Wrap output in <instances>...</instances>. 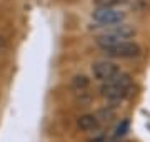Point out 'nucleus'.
<instances>
[{
    "mask_svg": "<svg viewBox=\"0 0 150 142\" xmlns=\"http://www.w3.org/2000/svg\"><path fill=\"white\" fill-rule=\"evenodd\" d=\"M2 45H4V38L0 37V47H2Z\"/></svg>",
    "mask_w": 150,
    "mask_h": 142,
    "instance_id": "10",
    "label": "nucleus"
},
{
    "mask_svg": "<svg viewBox=\"0 0 150 142\" xmlns=\"http://www.w3.org/2000/svg\"><path fill=\"white\" fill-rule=\"evenodd\" d=\"M77 127L83 132H95L100 129V119L93 114H83L77 119Z\"/></svg>",
    "mask_w": 150,
    "mask_h": 142,
    "instance_id": "6",
    "label": "nucleus"
},
{
    "mask_svg": "<svg viewBox=\"0 0 150 142\" xmlns=\"http://www.w3.org/2000/svg\"><path fill=\"white\" fill-rule=\"evenodd\" d=\"M120 67L112 60H98L92 65V75L100 82H108L120 74Z\"/></svg>",
    "mask_w": 150,
    "mask_h": 142,
    "instance_id": "4",
    "label": "nucleus"
},
{
    "mask_svg": "<svg viewBox=\"0 0 150 142\" xmlns=\"http://www.w3.org/2000/svg\"><path fill=\"white\" fill-rule=\"evenodd\" d=\"M103 52L107 55H110V57H115V59H134V57L140 55L142 49H140L139 44H135L132 40H125V42H120V44L108 47Z\"/></svg>",
    "mask_w": 150,
    "mask_h": 142,
    "instance_id": "3",
    "label": "nucleus"
},
{
    "mask_svg": "<svg viewBox=\"0 0 150 142\" xmlns=\"http://www.w3.org/2000/svg\"><path fill=\"white\" fill-rule=\"evenodd\" d=\"M123 0H93L97 9H115L118 4H122Z\"/></svg>",
    "mask_w": 150,
    "mask_h": 142,
    "instance_id": "7",
    "label": "nucleus"
},
{
    "mask_svg": "<svg viewBox=\"0 0 150 142\" xmlns=\"http://www.w3.org/2000/svg\"><path fill=\"white\" fill-rule=\"evenodd\" d=\"M93 20L98 22L102 27L108 25H118L125 20V12L118 10V9H95L93 10Z\"/></svg>",
    "mask_w": 150,
    "mask_h": 142,
    "instance_id": "5",
    "label": "nucleus"
},
{
    "mask_svg": "<svg viewBox=\"0 0 150 142\" xmlns=\"http://www.w3.org/2000/svg\"><path fill=\"white\" fill-rule=\"evenodd\" d=\"M129 127H130V120L129 119H123L120 124L117 126V129H115V137H123L127 132H129Z\"/></svg>",
    "mask_w": 150,
    "mask_h": 142,
    "instance_id": "8",
    "label": "nucleus"
},
{
    "mask_svg": "<svg viewBox=\"0 0 150 142\" xmlns=\"http://www.w3.org/2000/svg\"><path fill=\"white\" fill-rule=\"evenodd\" d=\"M87 85H88V79H87L85 75H77L74 79V87L79 89V90H82V89H85Z\"/></svg>",
    "mask_w": 150,
    "mask_h": 142,
    "instance_id": "9",
    "label": "nucleus"
},
{
    "mask_svg": "<svg viewBox=\"0 0 150 142\" xmlns=\"http://www.w3.org/2000/svg\"><path fill=\"white\" fill-rule=\"evenodd\" d=\"M135 30L129 25H112V27L105 30L103 33H100L98 37L95 38L97 45L100 47L102 50L108 49V47H112L115 44H120V42H125V40H129L130 37H134Z\"/></svg>",
    "mask_w": 150,
    "mask_h": 142,
    "instance_id": "2",
    "label": "nucleus"
},
{
    "mask_svg": "<svg viewBox=\"0 0 150 142\" xmlns=\"http://www.w3.org/2000/svg\"><path fill=\"white\" fill-rule=\"evenodd\" d=\"M130 90H132V77L123 72L100 85V95L108 102H120L129 95Z\"/></svg>",
    "mask_w": 150,
    "mask_h": 142,
    "instance_id": "1",
    "label": "nucleus"
}]
</instances>
